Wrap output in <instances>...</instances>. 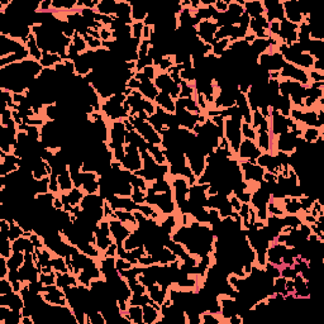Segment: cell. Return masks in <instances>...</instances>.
I'll use <instances>...</instances> for the list:
<instances>
[{"label": "cell", "mask_w": 324, "mask_h": 324, "mask_svg": "<svg viewBox=\"0 0 324 324\" xmlns=\"http://www.w3.org/2000/svg\"><path fill=\"white\" fill-rule=\"evenodd\" d=\"M242 122H243V118H242L238 108H235L234 113L231 117L224 119V138L230 143L231 151L234 157H237L239 144L243 139L241 129Z\"/></svg>", "instance_id": "cell-1"}, {"label": "cell", "mask_w": 324, "mask_h": 324, "mask_svg": "<svg viewBox=\"0 0 324 324\" xmlns=\"http://www.w3.org/2000/svg\"><path fill=\"white\" fill-rule=\"evenodd\" d=\"M127 99L124 93H119L109 99L101 101V110L104 117L109 122H117V121H123L126 118H128V113L123 108V103Z\"/></svg>", "instance_id": "cell-2"}, {"label": "cell", "mask_w": 324, "mask_h": 324, "mask_svg": "<svg viewBox=\"0 0 324 324\" xmlns=\"http://www.w3.org/2000/svg\"><path fill=\"white\" fill-rule=\"evenodd\" d=\"M301 135H303V127L296 131H287V132L275 137V139H274V155L276 152H284L287 155L293 153L296 149Z\"/></svg>", "instance_id": "cell-3"}, {"label": "cell", "mask_w": 324, "mask_h": 324, "mask_svg": "<svg viewBox=\"0 0 324 324\" xmlns=\"http://www.w3.org/2000/svg\"><path fill=\"white\" fill-rule=\"evenodd\" d=\"M128 119L129 122L135 126L136 132H137L138 135H141L147 143L158 144V146L162 144V136H161L160 133H158L157 131H156V129L148 123V121H146V119H141V118H138L137 115L128 117Z\"/></svg>", "instance_id": "cell-4"}, {"label": "cell", "mask_w": 324, "mask_h": 324, "mask_svg": "<svg viewBox=\"0 0 324 324\" xmlns=\"http://www.w3.org/2000/svg\"><path fill=\"white\" fill-rule=\"evenodd\" d=\"M286 61L284 60L282 55L276 48L270 49V51L261 53L257 57V66L266 70L267 72H280Z\"/></svg>", "instance_id": "cell-5"}, {"label": "cell", "mask_w": 324, "mask_h": 324, "mask_svg": "<svg viewBox=\"0 0 324 324\" xmlns=\"http://www.w3.org/2000/svg\"><path fill=\"white\" fill-rule=\"evenodd\" d=\"M282 6H284L285 19L291 23H303L305 18L309 17L310 14L308 6L304 3L296 1V0H285V1H282Z\"/></svg>", "instance_id": "cell-6"}, {"label": "cell", "mask_w": 324, "mask_h": 324, "mask_svg": "<svg viewBox=\"0 0 324 324\" xmlns=\"http://www.w3.org/2000/svg\"><path fill=\"white\" fill-rule=\"evenodd\" d=\"M243 180L246 181L250 186L258 185L264 181V175L266 170L256 162V161H239Z\"/></svg>", "instance_id": "cell-7"}, {"label": "cell", "mask_w": 324, "mask_h": 324, "mask_svg": "<svg viewBox=\"0 0 324 324\" xmlns=\"http://www.w3.org/2000/svg\"><path fill=\"white\" fill-rule=\"evenodd\" d=\"M153 84H155L158 92L166 93L174 100H178L179 96H180V85H178L175 81L172 80L169 72L157 71Z\"/></svg>", "instance_id": "cell-8"}, {"label": "cell", "mask_w": 324, "mask_h": 324, "mask_svg": "<svg viewBox=\"0 0 324 324\" xmlns=\"http://www.w3.org/2000/svg\"><path fill=\"white\" fill-rule=\"evenodd\" d=\"M124 158L122 161V167L124 170H128L131 172H137L143 167V160H142L141 152L139 149L137 148L133 144H124Z\"/></svg>", "instance_id": "cell-9"}, {"label": "cell", "mask_w": 324, "mask_h": 324, "mask_svg": "<svg viewBox=\"0 0 324 324\" xmlns=\"http://www.w3.org/2000/svg\"><path fill=\"white\" fill-rule=\"evenodd\" d=\"M174 114H175L176 119H178L179 127L187 129V131H191V132L196 124H203L205 119H207V115L205 114H194V113L184 109V108H180V106H176V110Z\"/></svg>", "instance_id": "cell-10"}, {"label": "cell", "mask_w": 324, "mask_h": 324, "mask_svg": "<svg viewBox=\"0 0 324 324\" xmlns=\"http://www.w3.org/2000/svg\"><path fill=\"white\" fill-rule=\"evenodd\" d=\"M41 298L48 305H69L63 289L56 284L43 286L40 293Z\"/></svg>", "instance_id": "cell-11"}, {"label": "cell", "mask_w": 324, "mask_h": 324, "mask_svg": "<svg viewBox=\"0 0 324 324\" xmlns=\"http://www.w3.org/2000/svg\"><path fill=\"white\" fill-rule=\"evenodd\" d=\"M95 239H96V247L101 252V256L110 244L114 243V239H113L112 233H110L109 230V221L106 218L99 222L96 228H95Z\"/></svg>", "instance_id": "cell-12"}, {"label": "cell", "mask_w": 324, "mask_h": 324, "mask_svg": "<svg viewBox=\"0 0 324 324\" xmlns=\"http://www.w3.org/2000/svg\"><path fill=\"white\" fill-rule=\"evenodd\" d=\"M126 133L127 129L124 126L123 121L110 122L109 124V141H108V147L110 149H114L117 147H122L126 144Z\"/></svg>", "instance_id": "cell-13"}, {"label": "cell", "mask_w": 324, "mask_h": 324, "mask_svg": "<svg viewBox=\"0 0 324 324\" xmlns=\"http://www.w3.org/2000/svg\"><path fill=\"white\" fill-rule=\"evenodd\" d=\"M22 166V158L15 156L14 153H5L0 151V178L14 174L19 171Z\"/></svg>", "instance_id": "cell-14"}, {"label": "cell", "mask_w": 324, "mask_h": 324, "mask_svg": "<svg viewBox=\"0 0 324 324\" xmlns=\"http://www.w3.org/2000/svg\"><path fill=\"white\" fill-rule=\"evenodd\" d=\"M299 24L291 23L289 20L284 19L280 22V31H278V40L280 43H284L286 46H291L298 42Z\"/></svg>", "instance_id": "cell-15"}, {"label": "cell", "mask_w": 324, "mask_h": 324, "mask_svg": "<svg viewBox=\"0 0 324 324\" xmlns=\"http://www.w3.org/2000/svg\"><path fill=\"white\" fill-rule=\"evenodd\" d=\"M280 79H289V80L298 81V83H300L301 85L304 86H309L310 84L308 71L287 62L285 63L284 67L280 71Z\"/></svg>", "instance_id": "cell-16"}, {"label": "cell", "mask_w": 324, "mask_h": 324, "mask_svg": "<svg viewBox=\"0 0 324 324\" xmlns=\"http://www.w3.org/2000/svg\"><path fill=\"white\" fill-rule=\"evenodd\" d=\"M219 27L217 26L214 20H201L196 26V36L203 41L204 43L213 46L218 40H215V33Z\"/></svg>", "instance_id": "cell-17"}, {"label": "cell", "mask_w": 324, "mask_h": 324, "mask_svg": "<svg viewBox=\"0 0 324 324\" xmlns=\"http://www.w3.org/2000/svg\"><path fill=\"white\" fill-rule=\"evenodd\" d=\"M108 221H109V230L110 233H112L113 239H114V243H117V246H122L124 239L132 233L133 228L132 227H129L128 224L122 223V222L117 218H110L108 219Z\"/></svg>", "instance_id": "cell-18"}, {"label": "cell", "mask_w": 324, "mask_h": 324, "mask_svg": "<svg viewBox=\"0 0 324 324\" xmlns=\"http://www.w3.org/2000/svg\"><path fill=\"white\" fill-rule=\"evenodd\" d=\"M265 8V17L269 20V23L278 20L281 22L285 19L284 6H282V1L280 0H262Z\"/></svg>", "instance_id": "cell-19"}, {"label": "cell", "mask_w": 324, "mask_h": 324, "mask_svg": "<svg viewBox=\"0 0 324 324\" xmlns=\"http://www.w3.org/2000/svg\"><path fill=\"white\" fill-rule=\"evenodd\" d=\"M261 153L262 152L260 151V148H258L255 141L243 138L241 144H239L238 152H237V158H238L239 161H256Z\"/></svg>", "instance_id": "cell-20"}, {"label": "cell", "mask_w": 324, "mask_h": 324, "mask_svg": "<svg viewBox=\"0 0 324 324\" xmlns=\"http://www.w3.org/2000/svg\"><path fill=\"white\" fill-rule=\"evenodd\" d=\"M0 40H1L0 41V58L27 49L26 45L23 42L8 37V36L0 35Z\"/></svg>", "instance_id": "cell-21"}, {"label": "cell", "mask_w": 324, "mask_h": 324, "mask_svg": "<svg viewBox=\"0 0 324 324\" xmlns=\"http://www.w3.org/2000/svg\"><path fill=\"white\" fill-rule=\"evenodd\" d=\"M135 78L139 81V86H138V92L143 95V98H146L149 101H155L156 96L158 95V90L155 86L152 80H149L147 76H144L142 72H136Z\"/></svg>", "instance_id": "cell-22"}, {"label": "cell", "mask_w": 324, "mask_h": 324, "mask_svg": "<svg viewBox=\"0 0 324 324\" xmlns=\"http://www.w3.org/2000/svg\"><path fill=\"white\" fill-rule=\"evenodd\" d=\"M286 248L287 247L285 246L284 243H278V242L276 241L270 242L269 248H267V252H266V261L269 262V264H273L275 265V266L281 267L282 266L281 258Z\"/></svg>", "instance_id": "cell-23"}, {"label": "cell", "mask_w": 324, "mask_h": 324, "mask_svg": "<svg viewBox=\"0 0 324 324\" xmlns=\"http://www.w3.org/2000/svg\"><path fill=\"white\" fill-rule=\"evenodd\" d=\"M142 310H143V324H157L162 322L161 307L156 303L143 305Z\"/></svg>", "instance_id": "cell-24"}, {"label": "cell", "mask_w": 324, "mask_h": 324, "mask_svg": "<svg viewBox=\"0 0 324 324\" xmlns=\"http://www.w3.org/2000/svg\"><path fill=\"white\" fill-rule=\"evenodd\" d=\"M0 305H5L13 310H20L24 308V300L20 295V293H13L5 294V295H0Z\"/></svg>", "instance_id": "cell-25"}, {"label": "cell", "mask_w": 324, "mask_h": 324, "mask_svg": "<svg viewBox=\"0 0 324 324\" xmlns=\"http://www.w3.org/2000/svg\"><path fill=\"white\" fill-rule=\"evenodd\" d=\"M294 281V295L296 299H309L310 298V289L309 281H307L301 275H296L293 278Z\"/></svg>", "instance_id": "cell-26"}, {"label": "cell", "mask_w": 324, "mask_h": 324, "mask_svg": "<svg viewBox=\"0 0 324 324\" xmlns=\"http://www.w3.org/2000/svg\"><path fill=\"white\" fill-rule=\"evenodd\" d=\"M115 17H117L118 19H121L123 23L129 24V26H132V24H133L132 3H131V1H126V0L118 1L117 13H115Z\"/></svg>", "instance_id": "cell-27"}, {"label": "cell", "mask_w": 324, "mask_h": 324, "mask_svg": "<svg viewBox=\"0 0 324 324\" xmlns=\"http://www.w3.org/2000/svg\"><path fill=\"white\" fill-rule=\"evenodd\" d=\"M84 195H85V192L81 189H79V187H74V189L70 190L66 194H60L63 205H65V204H70L71 207H78V205H80Z\"/></svg>", "instance_id": "cell-28"}, {"label": "cell", "mask_w": 324, "mask_h": 324, "mask_svg": "<svg viewBox=\"0 0 324 324\" xmlns=\"http://www.w3.org/2000/svg\"><path fill=\"white\" fill-rule=\"evenodd\" d=\"M167 291H169V290L165 289L164 286H161L157 282L147 287V294L149 295V298L152 299L156 304H158L160 307L164 304L165 299L167 298Z\"/></svg>", "instance_id": "cell-29"}, {"label": "cell", "mask_w": 324, "mask_h": 324, "mask_svg": "<svg viewBox=\"0 0 324 324\" xmlns=\"http://www.w3.org/2000/svg\"><path fill=\"white\" fill-rule=\"evenodd\" d=\"M153 103L157 106H160V108H162V109L166 110V112L171 113V114H174L176 110L175 100H174L169 94H166V93H158V95L156 96Z\"/></svg>", "instance_id": "cell-30"}, {"label": "cell", "mask_w": 324, "mask_h": 324, "mask_svg": "<svg viewBox=\"0 0 324 324\" xmlns=\"http://www.w3.org/2000/svg\"><path fill=\"white\" fill-rule=\"evenodd\" d=\"M244 13L250 15V18L260 17V15H265V8L262 4V0H250V1H244L243 3Z\"/></svg>", "instance_id": "cell-31"}, {"label": "cell", "mask_w": 324, "mask_h": 324, "mask_svg": "<svg viewBox=\"0 0 324 324\" xmlns=\"http://www.w3.org/2000/svg\"><path fill=\"white\" fill-rule=\"evenodd\" d=\"M282 209H284L285 214L300 215L301 205L300 201H299V198L285 196V198L282 199Z\"/></svg>", "instance_id": "cell-32"}, {"label": "cell", "mask_w": 324, "mask_h": 324, "mask_svg": "<svg viewBox=\"0 0 324 324\" xmlns=\"http://www.w3.org/2000/svg\"><path fill=\"white\" fill-rule=\"evenodd\" d=\"M129 323L135 324H143V310L142 307L138 305H129L127 313L122 314Z\"/></svg>", "instance_id": "cell-33"}, {"label": "cell", "mask_w": 324, "mask_h": 324, "mask_svg": "<svg viewBox=\"0 0 324 324\" xmlns=\"http://www.w3.org/2000/svg\"><path fill=\"white\" fill-rule=\"evenodd\" d=\"M56 285L61 289L69 286H78V278L70 273H56Z\"/></svg>", "instance_id": "cell-34"}, {"label": "cell", "mask_w": 324, "mask_h": 324, "mask_svg": "<svg viewBox=\"0 0 324 324\" xmlns=\"http://www.w3.org/2000/svg\"><path fill=\"white\" fill-rule=\"evenodd\" d=\"M117 5L118 1H115V0H99L95 10L101 15H110L112 17L117 13Z\"/></svg>", "instance_id": "cell-35"}, {"label": "cell", "mask_w": 324, "mask_h": 324, "mask_svg": "<svg viewBox=\"0 0 324 324\" xmlns=\"http://www.w3.org/2000/svg\"><path fill=\"white\" fill-rule=\"evenodd\" d=\"M26 47H27V49H28L29 57H31L32 60H36V61H38V62L42 60L43 53H42V51H41L40 47H38L37 40H36V36L33 35V33L29 35L28 40H27V42H26Z\"/></svg>", "instance_id": "cell-36"}, {"label": "cell", "mask_w": 324, "mask_h": 324, "mask_svg": "<svg viewBox=\"0 0 324 324\" xmlns=\"http://www.w3.org/2000/svg\"><path fill=\"white\" fill-rule=\"evenodd\" d=\"M6 261H8L9 271H18L26 261V252H23V251H13V255Z\"/></svg>", "instance_id": "cell-37"}, {"label": "cell", "mask_w": 324, "mask_h": 324, "mask_svg": "<svg viewBox=\"0 0 324 324\" xmlns=\"http://www.w3.org/2000/svg\"><path fill=\"white\" fill-rule=\"evenodd\" d=\"M57 181H58V186H60V192L61 194H66L69 192L70 190L74 189V183H72L71 175H70L69 169L65 170L62 174L57 176Z\"/></svg>", "instance_id": "cell-38"}, {"label": "cell", "mask_w": 324, "mask_h": 324, "mask_svg": "<svg viewBox=\"0 0 324 324\" xmlns=\"http://www.w3.org/2000/svg\"><path fill=\"white\" fill-rule=\"evenodd\" d=\"M147 151H148L149 155L152 156L153 160H155L158 165H167L166 156H165L162 146H158V144H153V143H147Z\"/></svg>", "instance_id": "cell-39"}, {"label": "cell", "mask_w": 324, "mask_h": 324, "mask_svg": "<svg viewBox=\"0 0 324 324\" xmlns=\"http://www.w3.org/2000/svg\"><path fill=\"white\" fill-rule=\"evenodd\" d=\"M303 139L308 143H316L321 137H324L323 131L314 127H303Z\"/></svg>", "instance_id": "cell-40"}, {"label": "cell", "mask_w": 324, "mask_h": 324, "mask_svg": "<svg viewBox=\"0 0 324 324\" xmlns=\"http://www.w3.org/2000/svg\"><path fill=\"white\" fill-rule=\"evenodd\" d=\"M243 3L244 1H239V0H232V1H230V4H228V10H227V13L232 15V17L237 20L244 13Z\"/></svg>", "instance_id": "cell-41"}, {"label": "cell", "mask_w": 324, "mask_h": 324, "mask_svg": "<svg viewBox=\"0 0 324 324\" xmlns=\"http://www.w3.org/2000/svg\"><path fill=\"white\" fill-rule=\"evenodd\" d=\"M148 6L132 4V19L133 22H143L148 14Z\"/></svg>", "instance_id": "cell-42"}, {"label": "cell", "mask_w": 324, "mask_h": 324, "mask_svg": "<svg viewBox=\"0 0 324 324\" xmlns=\"http://www.w3.org/2000/svg\"><path fill=\"white\" fill-rule=\"evenodd\" d=\"M155 301L149 298L148 294H132V296L129 298L128 304L129 305H138V307H143L147 304H153Z\"/></svg>", "instance_id": "cell-43"}, {"label": "cell", "mask_w": 324, "mask_h": 324, "mask_svg": "<svg viewBox=\"0 0 324 324\" xmlns=\"http://www.w3.org/2000/svg\"><path fill=\"white\" fill-rule=\"evenodd\" d=\"M51 265L55 273H69L66 260H65V257H62V256H58V255L52 256Z\"/></svg>", "instance_id": "cell-44"}, {"label": "cell", "mask_w": 324, "mask_h": 324, "mask_svg": "<svg viewBox=\"0 0 324 324\" xmlns=\"http://www.w3.org/2000/svg\"><path fill=\"white\" fill-rule=\"evenodd\" d=\"M62 58L58 55H52V53H43L42 60L40 61V63L42 65L43 69H52L55 66L56 63L62 62Z\"/></svg>", "instance_id": "cell-45"}, {"label": "cell", "mask_w": 324, "mask_h": 324, "mask_svg": "<svg viewBox=\"0 0 324 324\" xmlns=\"http://www.w3.org/2000/svg\"><path fill=\"white\" fill-rule=\"evenodd\" d=\"M230 43H231L230 40H219V41H217V42L213 45L212 53L217 58H221L222 56L224 55V52H226L227 49H228V47H230Z\"/></svg>", "instance_id": "cell-46"}, {"label": "cell", "mask_w": 324, "mask_h": 324, "mask_svg": "<svg viewBox=\"0 0 324 324\" xmlns=\"http://www.w3.org/2000/svg\"><path fill=\"white\" fill-rule=\"evenodd\" d=\"M273 293L274 294H281V295H284V298L287 295L286 278H285L284 276H278V278H274Z\"/></svg>", "instance_id": "cell-47"}, {"label": "cell", "mask_w": 324, "mask_h": 324, "mask_svg": "<svg viewBox=\"0 0 324 324\" xmlns=\"http://www.w3.org/2000/svg\"><path fill=\"white\" fill-rule=\"evenodd\" d=\"M71 43L74 45V47L76 48V51L79 52V55H83L85 52H88V45H86V41L84 38V36L79 35V33H75L74 37H72Z\"/></svg>", "instance_id": "cell-48"}, {"label": "cell", "mask_w": 324, "mask_h": 324, "mask_svg": "<svg viewBox=\"0 0 324 324\" xmlns=\"http://www.w3.org/2000/svg\"><path fill=\"white\" fill-rule=\"evenodd\" d=\"M179 98H195V89L194 84L187 81H181L180 84V96Z\"/></svg>", "instance_id": "cell-49"}, {"label": "cell", "mask_w": 324, "mask_h": 324, "mask_svg": "<svg viewBox=\"0 0 324 324\" xmlns=\"http://www.w3.org/2000/svg\"><path fill=\"white\" fill-rule=\"evenodd\" d=\"M201 324H221L223 323L219 314H213L209 312H203L200 314Z\"/></svg>", "instance_id": "cell-50"}, {"label": "cell", "mask_w": 324, "mask_h": 324, "mask_svg": "<svg viewBox=\"0 0 324 324\" xmlns=\"http://www.w3.org/2000/svg\"><path fill=\"white\" fill-rule=\"evenodd\" d=\"M131 198H132V200L135 201L137 205H141V204L146 203L147 191L139 189V187H133V191H132V195H131Z\"/></svg>", "instance_id": "cell-51"}, {"label": "cell", "mask_w": 324, "mask_h": 324, "mask_svg": "<svg viewBox=\"0 0 324 324\" xmlns=\"http://www.w3.org/2000/svg\"><path fill=\"white\" fill-rule=\"evenodd\" d=\"M84 38H85L86 45H88V49H90V51H98V49L103 48V41L101 40L94 38L89 35L84 36Z\"/></svg>", "instance_id": "cell-52"}, {"label": "cell", "mask_w": 324, "mask_h": 324, "mask_svg": "<svg viewBox=\"0 0 324 324\" xmlns=\"http://www.w3.org/2000/svg\"><path fill=\"white\" fill-rule=\"evenodd\" d=\"M241 129H242V137L246 138V139H251V141H256V136H257V133H256L255 129L251 127V124L242 122Z\"/></svg>", "instance_id": "cell-53"}, {"label": "cell", "mask_w": 324, "mask_h": 324, "mask_svg": "<svg viewBox=\"0 0 324 324\" xmlns=\"http://www.w3.org/2000/svg\"><path fill=\"white\" fill-rule=\"evenodd\" d=\"M38 280H40V282L43 285V286L56 284V273H51V274L41 273L40 275H38Z\"/></svg>", "instance_id": "cell-54"}, {"label": "cell", "mask_w": 324, "mask_h": 324, "mask_svg": "<svg viewBox=\"0 0 324 324\" xmlns=\"http://www.w3.org/2000/svg\"><path fill=\"white\" fill-rule=\"evenodd\" d=\"M135 266L133 264H131L129 261L124 260L122 257H115V269H117L118 273H122V271H127V270H131Z\"/></svg>", "instance_id": "cell-55"}, {"label": "cell", "mask_w": 324, "mask_h": 324, "mask_svg": "<svg viewBox=\"0 0 324 324\" xmlns=\"http://www.w3.org/2000/svg\"><path fill=\"white\" fill-rule=\"evenodd\" d=\"M14 291L12 282L9 281L8 278H0V295H5V294H10Z\"/></svg>", "instance_id": "cell-56"}, {"label": "cell", "mask_w": 324, "mask_h": 324, "mask_svg": "<svg viewBox=\"0 0 324 324\" xmlns=\"http://www.w3.org/2000/svg\"><path fill=\"white\" fill-rule=\"evenodd\" d=\"M144 24L143 22H133L132 24V36L136 40H142V33H143Z\"/></svg>", "instance_id": "cell-57"}, {"label": "cell", "mask_w": 324, "mask_h": 324, "mask_svg": "<svg viewBox=\"0 0 324 324\" xmlns=\"http://www.w3.org/2000/svg\"><path fill=\"white\" fill-rule=\"evenodd\" d=\"M228 4H230V1H227V0H215L213 8L215 9L217 13H226L228 10Z\"/></svg>", "instance_id": "cell-58"}, {"label": "cell", "mask_w": 324, "mask_h": 324, "mask_svg": "<svg viewBox=\"0 0 324 324\" xmlns=\"http://www.w3.org/2000/svg\"><path fill=\"white\" fill-rule=\"evenodd\" d=\"M157 67H155L152 65V66H146L143 70H142V74L144 75V76H147V78L149 79V80H155L156 75H157Z\"/></svg>", "instance_id": "cell-59"}, {"label": "cell", "mask_w": 324, "mask_h": 324, "mask_svg": "<svg viewBox=\"0 0 324 324\" xmlns=\"http://www.w3.org/2000/svg\"><path fill=\"white\" fill-rule=\"evenodd\" d=\"M228 199H230V203H231V205H232L233 209H234V212L238 213L239 209H241V207H242V203L239 201V199L237 198V196H235L233 192L231 194L230 196H228Z\"/></svg>", "instance_id": "cell-60"}]
</instances>
